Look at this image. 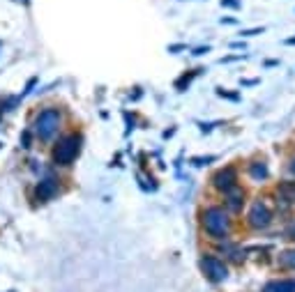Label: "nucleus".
I'll return each instance as SVG.
<instances>
[{
    "label": "nucleus",
    "instance_id": "f257e3e1",
    "mask_svg": "<svg viewBox=\"0 0 295 292\" xmlns=\"http://www.w3.org/2000/svg\"><path fill=\"white\" fill-rule=\"evenodd\" d=\"M203 219V228L205 233L214 239H226L231 233V219L222 207H208V210L201 214Z\"/></svg>",
    "mask_w": 295,
    "mask_h": 292
},
{
    "label": "nucleus",
    "instance_id": "f03ea898",
    "mask_svg": "<svg viewBox=\"0 0 295 292\" xmlns=\"http://www.w3.org/2000/svg\"><path fill=\"white\" fill-rule=\"evenodd\" d=\"M81 152V136L71 134L65 136L58 145L53 147V163L55 166H69Z\"/></svg>",
    "mask_w": 295,
    "mask_h": 292
},
{
    "label": "nucleus",
    "instance_id": "7ed1b4c3",
    "mask_svg": "<svg viewBox=\"0 0 295 292\" xmlns=\"http://www.w3.org/2000/svg\"><path fill=\"white\" fill-rule=\"evenodd\" d=\"M60 129V113L55 109H46L37 115L35 120V134L42 138V141H51Z\"/></svg>",
    "mask_w": 295,
    "mask_h": 292
},
{
    "label": "nucleus",
    "instance_id": "20e7f679",
    "mask_svg": "<svg viewBox=\"0 0 295 292\" xmlns=\"http://www.w3.org/2000/svg\"><path fill=\"white\" fill-rule=\"evenodd\" d=\"M247 223L254 228V230H265V228L272 223V212L268 210V205L261 201H256L247 214Z\"/></svg>",
    "mask_w": 295,
    "mask_h": 292
},
{
    "label": "nucleus",
    "instance_id": "39448f33",
    "mask_svg": "<svg viewBox=\"0 0 295 292\" xmlns=\"http://www.w3.org/2000/svg\"><path fill=\"white\" fill-rule=\"evenodd\" d=\"M201 269L205 271V276H208L210 281H214V283L226 281V276H229L226 265L219 258H214V255H205V258L201 260Z\"/></svg>",
    "mask_w": 295,
    "mask_h": 292
},
{
    "label": "nucleus",
    "instance_id": "423d86ee",
    "mask_svg": "<svg viewBox=\"0 0 295 292\" xmlns=\"http://www.w3.org/2000/svg\"><path fill=\"white\" fill-rule=\"evenodd\" d=\"M235 182H238V175H235V168H231V166L217 170L212 177V184L219 191H229L231 186H235Z\"/></svg>",
    "mask_w": 295,
    "mask_h": 292
},
{
    "label": "nucleus",
    "instance_id": "0eeeda50",
    "mask_svg": "<svg viewBox=\"0 0 295 292\" xmlns=\"http://www.w3.org/2000/svg\"><path fill=\"white\" fill-rule=\"evenodd\" d=\"M55 193H58V182H55L53 177L42 179V182L37 184V191H35L37 201H51Z\"/></svg>",
    "mask_w": 295,
    "mask_h": 292
},
{
    "label": "nucleus",
    "instance_id": "6e6552de",
    "mask_svg": "<svg viewBox=\"0 0 295 292\" xmlns=\"http://www.w3.org/2000/svg\"><path fill=\"white\" fill-rule=\"evenodd\" d=\"M226 193V205H229L231 212H240L242 210V203H245V191L235 184V186H231L229 191H224Z\"/></svg>",
    "mask_w": 295,
    "mask_h": 292
},
{
    "label": "nucleus",
    "instance_id": "1a4fd4ad",
    "mask_svg": "<svg viewBox=\"0 0 295 292\" xmlns=\"http://www.w3.org/2000/svg\"><path fill=\"white\" fill-rule=\"evenodd\" d=\"M263 292H295V278H279V281L265 283Z\"/></svg>",
    "mask_w": 295,
    "mask_h": 292
},
{
    "label": "nucleus",
    "instance_id": "9d476101",
    "mask_svg": "<svg viewBox=\"0 0 295 292\" xmlns=\"http://www.w3.org/2000/svg\"><path fill=\"white\" fill-rule=\"evenodd\" d=\"M249 175H252V179H256V182H263V179L270 175L268 163H265V161H254V163H249Z\"/></svg>",
    "mask_w": 295,
    "mask_h": 292
},
{
    "label": "nucleus",
    "instance_id": "9b49d317",
    "mask_svg": "<svg viewBox=\"0 0 295 292\" xmlns=\"http://www.w3.org/2000/svg\"><path fill=\"white\" fill-rule=\"evenodd\" d=\"M277 193L284 203H295V182H281Z\"/></svg>",
    "mask_w": 295,
    "mask_h": 292
},
{
    "label": "nucleus",
    "instance_id": "f8f14e48",
    "mask_svg": "<svg viewBox=\"0 0 295 292\" xmlns=\"http://www.w3.org/2000/svg\"><path fill=\"white\" fill-rule=\"evenodd\" d=\"M279 267H284V269H295V249L290 251H284V253L279 255Z\"/></svg>",
    "mask_w": 295,
    "mask_h": 292
},
{
    "label": "nucleus",
    "instance_id": "ddd939ff",
    "mask_svg": "<svg viewBox=\"0 0 295 292\" xmlns=\"http://www.w3.org/2000/svg\"><path fill=\"white\" fill-rule=\"evenodd\" d=\"M198 71H201V69H196V71H191V74H185L182 78H178V81H175V87H178V90L182 92V90H185V87L191 83V78H194V76H196Z\"/></svg>",
    "mask_w": 295,
    "mask_h": 292
},
{
    "label": "nucleus",
    "instance_id": "4468645a",
    "mask_svg": "<svg viewBox=\"0 0 295 292\" xmlns=\"http://www.w3.org/2000/svg\"><path fill=\"white\" fill-rule=\"evenodd\" d=\"M286 239H290V242H295V219H290L288 223H286V230H284Z\"/></svg>",
    "mask_w": 295,
    "mask_h": 292
},
{
    "label": "nucleus",
    "instance_id": "2eb2a0df",
    "mask_svg": "<svg viewBox=\"0 0 295 292\" xmlns=\"http://www.w3.org/2000/svg\"><path fill=\"white\" fill-rule=\"evenodd\" d=\"M210 161H214V157H205V159H191V163H194V166H203V163H210Z\"/></svg>",
    "mask_w": 295,
    "mask_h": 292
},
{
    "label": "nucleus",
    "instance_id": "dca6fc26",
    "mask_svg": "<svg viewBox=\"0 0 295 292\" xmlns=\"http://www.w3.org/2000/svg\"><path fill=\"white\" fill-rule=\"evenodd\" d=\"M217 94H219V97H229V99H233V102H238V99H240L238 94H233V92H224V90H217Z\"/></svg>",
    "mask_w": 295,
    "mask_h": 292
},
{
    "label": "nucleus",
    "instance_id": "f3484780",
    "mask_svg": "<svg viewBox=\"0 0 295 292\" xmlns=\"http://www.w3.org/2000/svg\"><path fill=\"white\" fill-rule=\"evenodd\" d=\"M263 33V28H254V30H245L242 35H247V37H254V35H261Z\"/></svg>",
    "mask_w": 295,
    "mask_h": 292
},
{
    "label": "nucleus",
    "instance_id": "a211bd4d",
    "mask_svg": "<svg viewBox=\"0 0 295 292\" xmlns=\"http://www.w3.org/2000/svg\"><path fill=\"white\" fill-rule=\"evenodd\" d=\"M23 147H30V134H28V131L23 134Z\"/></svg>",
    "mask_w": 295,
    "mask_h": 292
},
{
    "label": "nucleus",
    "instance_id": "6ab92c4d",
    "mask_svg": "<svg viewBox=\"0 0 295 292\" xmlns=\"http://www.w3.org/2000/svg\"><path fill=\"white\" fill-rule=\"evenodd\" d=\"M208 46H205V49H196V51H194V55H203V53H208Z\"/></svg>",
    "mask_w": 295,
    "mask_h": 292
},
{
    "label": "nucleus",
    "instance_id": "aec40b11",
    "mask_svg": "<svg viewBox=\"0 0 295 292\" xmlns=\"http://www.w3.org/2000/svg\"><path fill=\"white\" fill-rule=\"evenodd\" d=\"M288 168H290V173H293V175H295V157H293V159H290V166H288Z\"/></svg>",
    "mask_w": 295,
    "mask_h": 292
},
{
    "label": "nucleus",
    "instance_id": "412c9836",
    "mask_svg": "<svg viewBox=\"0 0 295 292\" xmlns=\"http://www.w3.org/2000/svg\"><path fill=\"white\" fill-rule=\"evenodd\" d=\"M286 44H295V37H293V39H288V42H286Z\"/></svg>",
    "mask_w": 295,
    "mask_h": 292
}]
</instances>
